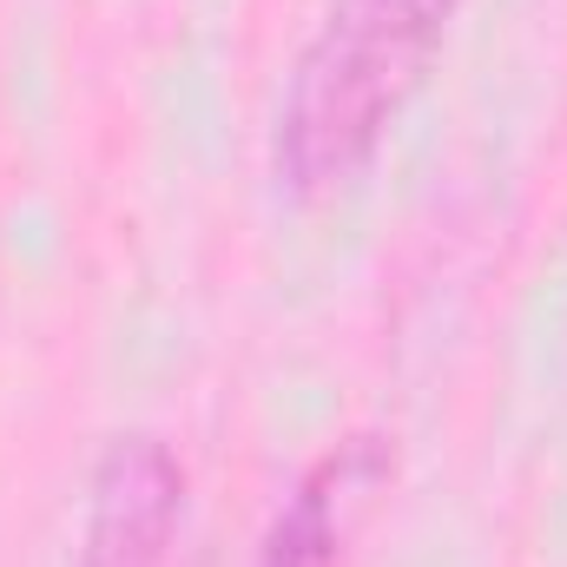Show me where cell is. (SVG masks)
I'll use <instances>...</instances> for the list:
<instances>
[{
  "label": "cell",
  "instance_id": "cell-1",
  "mask_svg": "<svg viewBox=\"0 0 567 567\" xmlns=\"http://www.w3.org/2000/svg\"><path fill=\"white\" fill-rule=\"evenodd\" d=\"M462 0H330L290 66L271 133V172L290 198L343 192L410 106Z\"/></svg>",
  "mask_w": 567,
  "mask_h": 567
},
{
  "label": "cell",
  "instance_id": "cell-2",
  "mask_svg": "<svg viewBox=\"0 0 567 567\" xmlns=\"http://www.w3.org/2000/svg\"><path fill=\"white\" fill-rule=\"evenodd\" d=\"M178 502H185V475L172 449L152 435H120L93 475L80 567H165L178 535Z\"/></svg>",
  "mask_w": 567,
  "mask_h": 567
},
{
  "label": "cell",
  "instance_id": "cell-3",
  "mask_svg": "<svg viewBox=\"0 0 567 567\" xmlns=\"http://www.w3.org/2000/svg\"><path fill=\"white\" fill-rule=\"evenodd\" d=\"M383 455L370 442H350L337 455H323L278 508L271 535H265V555L258 567H343V535H350V515L363 502V488L377 482Z\"/></svg>",
  "mask_w": 567,
  "mask_h": 567
}]
</instances>
